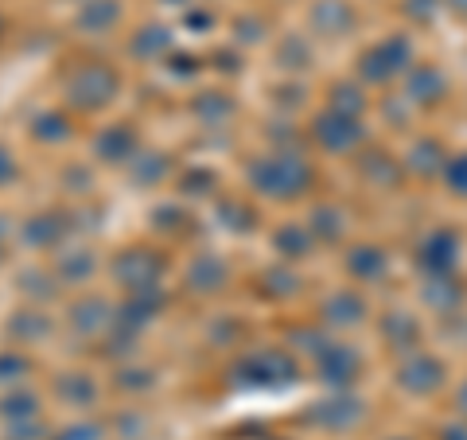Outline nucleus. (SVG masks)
<instances>
[{
    "instance_id": "nucleus-1",
    "label": "nucleus",
    "mask_w": 467,
    "mask_h": 440,
    "mask_svg": "<svg viewBox=\"0 0 467 440\" xmlns=\"http://www.w3.org/2000/svg\"><path fill=\"white\" fill-rule=\"evenodd\" d=\"M254 183L265 187L269 195H292L308 183V168L300 160H265L254 168Z\"/></svg>"
},
{
    "instance_id": "nucleus-2",
    "label": "nucleus",
    "mask_w": 467,
    "mask_h": 440,
    "mask_svg": "<svg viewBox=\"0 0 467 440\" xmlns=\"http://www.w3.org/2000/svg\"><path fill=\"white\" fill-rule=\"evenodd\" d=\"M113 90H117V75L109 67H86V70H78V79L70 82V101L82 110H98L113 98Z\"/></svg>"
},
{
    "instance_id": "nucleus-3",
    "label": "nucleus",
    "mask_w": 467,
    "mask_h": 440,
    "mask_svg": "<svg viewBox=\"0 0 467 440\" xmlns=\"http://www.w3.org/2000/svg\"><path fill=\"white\" fill-rule=\"evenodd\" d=\"M113 273L121 277L129 288H152V281L160 277V257L149 254V249H129V254L117 257Z\"/></svg>"
},
{
    "instance_id": "nucleus-4",
    "label": "nucleus",
    "mask_w": 467,
    "mask_h": 440,
    "mask_svg": "<svg viewBox=\"0 0 467 440\" xmlns=\"http://www.w3.org/2000/svg\"><path fill=\"white\" fill-rule=\"evenodd\" d=\"M409 58V47H405V39H393V43H382V47H374L367 51V58H362V75L367 79H386L393 75L401 63Z\"/></svg>"
},
{
    "instance_id": "nucleus-5",
    "label": "nucleus",
    "mask_w": 467,
    "mask_h": 440,
    "mask_svg": "<svg viewBox=\"0 0 467 440\" xmlns=\"http://www.w3.org/2000/svg\"><path fill=\"white\" fill-rule=\"evenodd\" d=\"M242 374H257L254 382H285V378L292 374V362L285 359V355H257V359H250L242 366Z\"/></svg>"
},
{
    "instance_id": "nucleus-6",
    "label": "nucleus",
    "mask_w": 467,
    "mask_h": 440,
    "mask_svg": "<svg viewBox=\"0 0 467 440\" xmlns=\"http://www.w3.org/2000/svg\"><path fill=\"white\" fill-rule=\"evenodd\" d=\"M117 16H121L117 0H90V5H82V12H78V27L82 32H106L109 24H117Z\"/></svg>"
},
{
    "instance_id": "nucleus-7",
    "label": "nucleus",
    "mask_w": 467,
    "mask_h": 440,
    "mask_svg": "<svg viewBox=\"0 0 467 440\" xmlns=\"http://www.w3.org/2000/svg\"><path fill=\"white\" fill-rule=\"evenodd\" d=\"M319 141H324L327 149H347V144L358 141V129L350 117L335 113V117H324V121H319Z\"/></svg>"
},
{
    "instance_id": "nucleus-8",
    "label": "nucleus",
    "mask_w": 467,
    "mask_h": 440,
    "mask_svg": "<svg viewBox=\"0 0 467 440\" xmlns=\"http://www.w3.org/2000/svg\"><path fill=\"white\" fill-rule=\"evenodd\" d=\"M187 281H192V288H207V292H211V288H218V285L226 281V266H223L218 257L202 254L195 266H192V273H187Z\"/></svg>"
},
{
    "instance_id": "nucleus-9",
    "label": "nucleus",
    "mask_w": 467,
    "mask_h": 440,
    "mask_svg": "<svg viewBox=\"0 0 467 440\" xmlns=\"http://www.w3.org/2000/svg\"><path fill=\"white\" fill-rule=\"evenodd\" d=\"M129 152H133V133H129L125 125L109 129V133L98 137V156L101 160H125Z\"/></svg>"
},
{
    "instance_id": "nucleus-10",
    "label": "nucleus",
    "mask_w": 467,
    "mask_h": 440,
    "mask_svg": "<svg viewBox=\"0 0 467 440\" xmlns=\"http://www.w3.org/2000/svg\"><path fill=\"white\" fill-rule=\"evenodd\" d=\"M350 374H355V355H350L347 347L327 351V359H324V378L327 382H347Z\"/></svg>"
},
{
    "instance_id": "nucleus-11",
    "label": "nucleus",
    "mask_w": 467,
    "mask_h": 440,
    "mask_svg": "<svg viewBox=\"0 0 467 440\" xmlns=\"http://www.w3.org/2000/svg\"><path fill=\"white\" fill-rule=\"evenodd\" d=\"M171 47V32L168 27H144V32L133 39V55H160V51H168Z\"/></svg>"
},
{
    "instance_id": "nucleus-12",
    "label": "nucleus",
    "mask_w": 467,
    "mask_h": 440,
    "mask_svg": "<svg viewBox=\"0 0 467 440\" xmlns=\"http://www.w3.org/2000/svg\"><path fill=\"white\" fill-rule=\"evenodd\" d=\"M75 324H78L82 331L101 328V324H106V304H101V300H86V304H78V308H75Z\"/></svg>"
},
{
    "instance_id": "nucleus-13",
    "label": "nucleus",
    "mask_w": 467,
    "mask_h": 440,
    "mask_svg": "<svg viewBox=\"0 0 467 440\" xmlns=\"http://www.w3.org/2000/svg\"><path fill=\"white\" fill-rule=\"evenodd\" d=\"M327 312H331L335 324H355V320L362 316V304H358L355 297H335V300L327 304Z\"/></svg>"
},
{
    "instance_id": "nucleus-14",
    "label": "nucleus",
    "mask_w": 467,
    "mask_h": 440,
    "mask_svg": "<svg viewBox=\"0 0 467 440\" xmlns=\"http://www.w3.org/2000/svg\"><path fill=\"white\" fill-rule=\"evenodd\" d=\"M27 238H32L36 246H47L58 238V223L55 218H36V223H27Z\"/></svg>"
},
{
    "instance_id": "nucleus-15",
    "label": "nucleus",
    "mask_w": 467,
    "mask_h": 440,
    "mask_svg": "<svg viewBox=\"0 0 467 440\" xmlns=\"http://www.w3.org/2000/svg\"><path fill=\"white\" fill-rule=\"evenodd\" d=\"M335 20H339V24H350L347 5H339V0H324V5L316 8V24H327V27H331Z\"/></svg>"
},
{
    "instance_id": "nucleus-16",
    "label": "nucleus",
    "mask_w": 467,
    "mask_h": 440,
    "mask_svg": "<svg viewBox=\"0 0 467 440\" xmlns=\"http://www.w3.org/2000/svg\"><path fill=\"white\" fill-rule=\"evenodd\" d=\"M36 137H43V141H63L67 137V121H63V117H39V121H36Z\"/></svg>"
},
{
    "instance_id": "nucleus-17",
    "label": "nucleus",
    "mask_w": 467,
    "mask_h": 440,
    "mask_svg": "<svg viewBox=\"0 0 467 440\" xmlns=\"http://www.w3.org/2000/svg\"><path fill=\"white\" fill-rule=\"evenodd\" d=\"M378 266H382V254H378V249H358V254L350 257V269L355 273H378Z\"/></svg>"
},
{
    "instance_id": "nucleus-18",
    "label": "nucleus",
    "mask_w": 467,
    "mask_h": 440,
    "mask_svg": "<svg viewBox=\"0 0 467 440\" xmlns=\"http://www.w3.org/2000/svg\"><path fill=\"white\" fill-rule=\"evenodd\" d=\"M24 359H16V355H0V382H8V378H16L20 371H24Z\"/></svg>"
},
{
    "instance_id": "nucleus-19",
    "label": "nucleus",
    "mask_w": 467,
    "mask_h": 440,
    "mask_svg": "<svg viewBox=\"0 0 467 440\" xmlns=\"http://www.w3.org/2000/svg\"><path fill=\"white\" fill-rule=\"evenodd\" d=\"M448 180L460 187V192L467 195V156L463 160H456V164H451V172H448Z\"/></svg>"
},
{
    "instance_id": "nucleus-20",
    "label": "nucleus",
    "mask_w": 467,
    "mask_h": 440,
    "mask_svg": "<svg viewBox=\"0 0 467 440\" xmlns=\"http://www.w3.org/2000/svg\"><path fill=\"white\" fill-rule=\"evenodd\" d=\"M16 175V160L8 156V149H0V183H8Z\"/></svg>"
},
{
    "instance_id": "nucleus-21",
    "label": "nucleus",
    "mask_w": 467,
    "mask_h": 440,
    "mask_svg": "<svg viewBox=\"0 0 467 440\" xmlns=\"http://www.w3.org/2000/svg\"><path fill=\"white\" fill-rule=\"evenodd\" d=\"M276 242H281L285 249H292V254H296V249H304V234H296V230H285Z\"/></svg>"
}]
</instances>
